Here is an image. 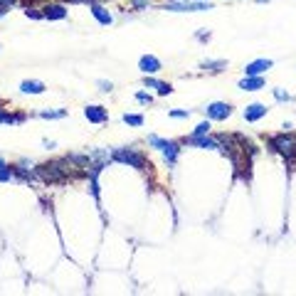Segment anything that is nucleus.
<instances>
[{
  "instance_id": "nucleus-10",
  "label": "nucleus",
  "mask_w": 296,
  "mask_h": 296,
  "mask_svg": "<svg viewBox=\"0 0 296 296\" xmlns=\"http://www.w3.org/2000/svg\"><path fill=\"white\" fill-rule=\"evenodd\" d=\"M42 17H47V20H64V17H67V8H64L62 3H52V5L45 8Z\"/></svg>"
},
{
  "instance_id": "nucleus-34",
  "label": "nucleus",
  "mask_w": 296,
  "mask_h": 296,
  "mask_svg": "<svg viewBox=\"0 0 296 296\" xmlns=\"http://www.w3.org/2000/svg\"><path fill=\"white\" fill-rule=\"evenodd\" d=\"M5 12H8V10H3V8H0V17H3V15H5Z\"/></svg>"
},
{
  "instance_id": "nucleus-6",
  "label": "nucleus",
  "mask_w": 296,
  "mask_h": 296,
  "mask_svg": "<svg viewBox=\"0 0 296 296\" xmlns=\"http://www.w3.org/2000/svg\"><path fill=\"white\" fill-rule=\"evenodd\" d=\"M183 143H190V146H197V148H220V141L217 138H210L208 134L205 136H185Z\"/></svg>"
},
{
  "instance_id": "nucleus-8",
  "label": "nucleus",
  "mask_w": 296,
  "mask_h": 296,
  "mask_svg": "<svg viewBox=\"0 0 296 296\" xmlns=\"http://www.w3.org/2000/svg\"><path fill=\"white\" fill-rule=\"evenodd\" d=\"M271 64H274L271 60H254L252 64H247V67H245V74H247V77H259L262 72L271 69Z\"/></svg>"
},
{
  "instance_id": "nucleus-28",
  "label": "nucleus",
  "mask_w": 296,
  "mask_h": 296,
  "mask_svg": "<svg viewBox=\"0 0 296 296\" xmlns=\"http://www.w3.org/2000/svg\"><path fill=\"white\" fill-rule=\"evenodd\" d=\"M25 15H27V17H32V20H40V17H42V12H35V10H30V8L25 10Z\"/></svg>"
},
{
  "instance_id": "nucleus-35",
  "label": "nucleus",
  "mask_w": 296,
  "mask_h": 296,
  "mask_svg": "<svg viewBox=\"0 0 296 296\" xmlns=\"http://www.w3.org/2000/svg\"><path fill=\"white\" fill-rule=\"evenodd\" d=\"M257 3H267V0H257Z\"/></svg>"
},
{
  "instance_id": "nucleus-18",
  "label": "nucleus",
  "mask_w": 296,
  "mask_h": 296,
  "mask_svg": "<svg viewBox=\"0 0 296 296\" xmlns=\"http://www.w3.org/2000/svg\"><path fill=\"white\" fill-rule=\"evenodd\" d=\"M25 121V114H17V116H12L8 111H0V123H23Z\"/></svg>"
},
{
  "instance_id": "nucleus-1",
  "label": "nucleus",
  "mask_w": 296,
  "mask_h": 296,
  "mask_svg": "<svg viewBox=\"0 0 296 296\" xmlns=\"http://www.w3.org/2000/svg\"><path fill=\"white\" fill-rule=\"evenodd\" d=\"M67 160L69 158L54 160V163H45V165L37 168V175H40L45 183H64V180L69 178V168H72V163H69V168H64Z\"/></svg>"
},
{
  "instance_id": "nucleus-22",
  "label": "nucleus",
  "mask_w": 296,
  "mask_h": 296,
  "mask_svg": "<svg viewBox=\"0 0 296 296\" xmlns=\"http://www.w3.org/2000/svg\"><path fill=\"white\" fill-rule=\"evenodd\" d=\"M274 97H276V101H291V94H286L282 89H274Z\"/></svg>"
},
{
  "instance_id": "nucleus-23",
  "label": "nucleus",
  "mask_w": 296,
  "mask_h": 296,
  "mask_svg": "<svg viewBox=\"0 0 296 296\" xmlns=\"http://www.w3.org/2000/svg\"><path fill=\"white\" fill-rule=\"evenodd\" d=\"M12 168H3V171H0V183H8V180H10L12 178Z\"/></svg>"
},
{
  "instance_id": "nucleus-16",
  "label": "nucleus",
  "mask_w": 296,
  "mask_h": 296,
  "mask_svg": "<svg viewBox=\"0 0 296 296\" xmlns=\"http://www.w3.org/2000/svg\"><path fill=\"white\" fill-rule=\"evenodd\" d=\"M227 64H225V60H208V62H202V69L205 72H212V74H217V72H222Z\"/></svg>"
},
{
  "instance_id": "nucleus-20",
  "label": "nucleus",
  "mask_w": 296,
  "mask_h": 296,
  "mask_svg": "<svg viewBox=\"0 0 296 296\" xmlns=\"http://www.w3.org/2000/svg\"><path fill=\"white\" fill-rule=\"evenodd\" d=\"M40 116H42V119H62V116H67V111H64V109H57V111H42Z\"/></svg>"
},
{
  "instance_id": "nucleus-17",
  "label": "nucleus",
  "mask_w": 296,
  "mask_h": 296,
  "mask_svg": "<svg viewBox=\"0 0 296 296\" xmlns=\"http://www.w3.org/2000/svg\"><path fill=\"white\" fill-rule=\"evenodd\" d=\"M15 175H17V178H23V180H27V183H35V173L27 171V163L15 165Z\"/></svg>"
},
{
  "instance_id": "nucleus-32",
  "label": "nucleus",
  "mask_w": 296,
  "mask_h": 296,
  "mask_svg": "<svg viewBox=\"0 0 296 296\" xmlns=\"http://www.w3.org/2000/svg\"><path fill=\"white\" fill-rule=\"evenodd\" d=\"M69 3H94V0H69Z\"/></svg>"
},
{
  "instance_id": "nucleus-5",
  "label": "nucleus",
  "mask_w": 296,
  "mask_h": 296,
  "mask_svg": "<svg viewBox=\"0 0 296 296\" xmlns=\"http://www.w3.org/2000/svg\"><path fill=\"white\" fill-rule=\"evenodd\" d=\"M165 10L173 12H188V10H210V3H200V0H193V3H185V0H178V3H168Z\"/></svg>"
},
{
  "instance_id": "nucleus-21",
  "label": "nucleus",
  "mask_w": 296,
  "mask_h": 296,
  "mask_svg": "<svg viewBox=\"0 0 296 296\" xmlns=\"http://www.w3.org/2000/svg\"><path fill=\"white\" fill-rule=\"evenodd\" d=\"M205 134H210V119L202 123H197L195 131H193V136H205Z\"/></svg>"
},
{
  "instance_id": "nucleus-27",
  "label": "nucleus",
  "mask_w": 296,
  "mask_h": 296,
  "mask_svg": "<svg viewBox=\"0 0 296 296\" xmlns=\"http://www.w3.org/2000/svg\"><path fill=\"white\" fill-rule=\"evenodd\" d=\"M171 116H173V119H188L190 114H188V111H183V109H178V111H171Z\"/></svg>"
},
{
  "instance_id": "nucleus-19",
  "label": "nucleus",
  "mask_w": 296,
  "mask_h": 296,
  "mask_svg": "<svg viewBox=\"0 0 296 296\" xmlns=\"http://www.w3.org/2000/svg\"><path fill=\"white\" fill-rule=\"evenodd\" d=\"M123 121L128 126H143V116L141 114H123Z\"/></svg>"
},
{
  "instance_id": "nucleus-14",
  "label": "nucleus",
  "mask_w": 296,
  "mask_h": 296,
  "mask_svg": "<svg viewBox=\"0 0 296 296\" xmlns=\"http://www.w3.org/2000/svg\"><path fill=\"white\" fill-rule=\"evenodd\" d=\"M264 86V79L262 77H245L242 82H239V89H245V91H257Z\"/></svg>"
},
{
  "instance_id": "nucleus-3",
  "label": "nucleus",
  "mask_w": 296,
  "mask_h": 296,
  "mask_svg": "<svg viewBox=\"0 0 296 296\" xmlns=\"http://www.w3.org/2000/svg\"><path fill=\"white\" fill-rule=\"evenodd\" d=\"M269 146L274 148L276 153H282V156L289 160V163H291V160H296V136H291V134L271 136Z\"/></svg>"
},
{
  "instance_id": "nucleus-13",
  "label": "nucleus",
  "mask_w": 296,
  "mask_h": 296,
  "mask_svg": "<svg viewBox=\"0 0 296 296\" xmlns=\"http://www.w3.org/2000/svg\"><path fill=\"white\" fill-rule=\"evenodd\" d=\"M20 91H23V94H42V91H45V84L37 82V79H25L23 84H20Z\"/></svg>"
},
{
  "instance_id": "nucleus-29",
  "label": "nucleus",
  "mask_w": 296,
  "mask_h": 296,
  "mask_svg": "<svg viewBox=\"0 0 296 296\" xmlns=\"http://www.w3.org/2000/svg\"><path fill=\"white\" fill-rule=\"evenodd\" d=\"M99 86H101V91H111V89H114V84H111V82H104V79L99 82Z\"/></svg>"
},
{
  "instance_id": "nucleus-15",
  "label": "nucleus",
  "mask_w": 296,
  "mask_h": 296,
  "mask_svg": "<svg viewBox=\"0 0 296 296\" xmlns=\"http://www.w3.org/2000/svg\"><path fill=\"white\" fill-rule=\"evenodd\" d=\"M178 153H180V146H178L175 141H168V146L163 148V156H165L168 163H175V160H178Z\"/></svg>"
},
{
  "instance_id": "nucleus-24",
  "label": "nucleus",
  "mask_w": 296,
  "mask_h": 296,
  "mask_svg": "<svg viewBox=\"0 0 296 296\" xmlns=\"http://www.w3.org/2000/svg\"><path fill=\"white\" fill-rule=\"evenodd\" d=\"M171 91H173L171 84H165V82H158V94H160V97H165V94H171Z\"/></svg>"
},
{
  "instance_id": "nucleus-9",
  "label": "nucleus",
  "mask_w": 296,
  "mask_h": 296,
  "mask_svg": "<svg viewBox=\"0 0 296 296\" xmlns=\"http://www.w3.org/2000/svg\"><path fill=\"white\" fill-rule=\"evenodd\" d=\"M84 116L91 123H106V119H109V114H106V109H104V106H86Z\"/></svg>"
},
{
  "instance_id": "nucleus-26",
  "label": "nucleus",
  "mask_w": 296,
  "mask_h": 296,
  "mask_svg": "<svg viewBox=\"0 0 296 296\" xmlns=\"http://www.w3.org/2000/svg\"><path fill=\"white\" fill-rule=\"evenodd\" d=\"M136 99H138L141 104H153V97H151V94H143V91H138V94H136Z\"/></svg>"
},
{
  "instance_id": "nucleus-7",
  "label": "nucleus",
  "mask_w": 296,
  "mask_h": 296,
  "mask_svg": "<svg viewBox=\"0 0 296 296\" xmlns=\"http://www.w3.org/2000/svg\"><path fill=\"white\" fill-rule=\"evenodd\" d=\"M138 69L143 74H156L160 69V60L153 57V54H143V57L138 60Z\"/></svg>"
},
{
  "instance_id": "nucleus-4",
  "label": "nucleus",
  "mask_w": 296,
  "mask_h": 296,
  "mask_svg": "<svg viewBox=\"0 0 296 296\" xmlns=\"http://www.w3.org/2000/svg\"><path fill=\"white\" fill-rule=\"evenodd\" d=\"M205 116L212 119V121H225L227 116H232V106L225 104V101H212L205 106Z\"/></svg>"
},
{
  "instance_id": "nucleus-11",
  "label": "nucleus",
  "mask_w": 296,
  "mask_h": 296,
  "mask_svg": "<svg viewBox=\"0 0 296 296\" xmlns=\"http://www.w3.org/2000/svg\"><path fill=\"white\" fill-rule=\"evenodd\" d=\"M262 116H267V106H264V104H249V106L245 109L247 121H259Z\"/></svg>"
},
{
  "instance_id": "nucleus-25",
  "label": "nucleus",
  "mask_w": 296,
  "mask_h": 296,
  "mask_svg": "<svg viewBox=\"0 0 296 296\" xmlns=\"http://www.w3.org/2000/svg\"><path fill=\"white\" fill-rule=\"evenodd\" d=\"M143 84L148 86V89H158V79H153V77H143Z\"/></svg>"
},
{
  "instance_id": "nucleus-30",
  "label": "nucleus",
  "mask_w": 296,
  "mask_h": 296,
  "mask_svg": "<svg viewBox=\"0 0 296 296\" xmlns=\"http://www.w3.org/2000/svg\"><path fill=\"white\" fill-rule=\"evenodd\" d=\"M148 5V0H134V8L136 10H141V8H146Z\"/></svg>"
},
{
  "instance_id": "nucleus-31",
  "label": "nucleus",
  "mask_w": 296,
  "mask_h": 296,
  "mask_svg": "<svg viewBox=\"0 0 296 296\" xmlns=\"http://www.w3.org/2000/svg\"><path fill=\"white\" fill-rule=\"evenodd\" d=\"M12 3H15V0H0V8H3V10H8Z\"/></svg>"
},
{
  "instance_id": "nucleus-12",
  "label": "nucleus",
  "mask_w": 296,
  "mask_h": 296,
  "mask_svg": "<svg viewBox=\"0 0 296 296\" xmlns=\"http://www.w3.org/2000/svg\"><path fill=\"white\" fill-rule=\"evenodd\" d=\"M91 15L97 17L101 25H111L114 23V17H111V12L104 8V5H99V3H91Z\"/></svg>"
},
{
  "instance_id": "nucleus-33",
  "label": "nucleus",
  "mask_w": 296,
  "mask_h": 296,
  "mask_svg": "<svg viewBox=\"0 0 296 296\" xmlns=\"http://www.w3.org/2000/svg\"><path fill=\"white\" fill-rule=\"evenodd\" d=\"M3 168H8V165H5V160L0 158V171H3Z\"/></svg>"
},
{
  "instance_id": "nucleus-2",
  "label": "nucleus",
  "mask_w": 296,
  "mask_h": 296,
  "mask_svg": "<svg viewBox=\"0 0 296 296\" xmlns=\"http://www.w3.org/2000/svg\"><path fill=\"white\" fill-rule=\"evenodd\" d=\"M111 158L119 160V163H126V165H131V168H138V171H146L148 168L146 156L138 153L136 148H116V151L111 153Z\"/></svg>"
}]
</instances>
